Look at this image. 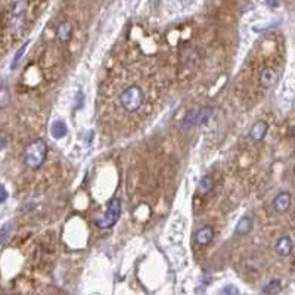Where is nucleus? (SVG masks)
<instances>
[{"mask_svg": "<svg viewBox=\"0 0 295 295\" xmlns=\"http://www.w3.org/2000/svg\"><path fill=\"white\" fill-rule=\"evenodd\" d=\"M120 105L124 111L127 112H136L141 110L145 101V93L141 86L138 84H130L127 86L118 96Z\"/></svg>", "mask_w": 295, "mask_h": 295, "instance_id": "obj_1", "label": "nucleus"}, {"mask_svg": "<svg viewBox=\"0 0 295 295\" xmlns=\"http://www.w3.org/2000/svg\"><path fill=\"white\" fill-rule=\"evenodd\" d=\"M46 156H47V145L41 139L31 142L28 147L25 148L24 159H25V164L33 170L40 168L43 165V162L46 161Z\"/></svg>", "mask_w": 295, "mask_h": 295, "instance_id": "obj_2", "label": "nucleus"}, {"mask_svg": "<svg viewBox=\"0 0 295 295\" xmlns=\"http://www.w3.org/2000/svg\"><path fill=\"white\" fill-rule=\"evenodd\" d=\"M120 216H121V201L117 198H112L108 204V210H107L104 219L99 220L96 224L101 229H110L120 220Z\"/></svg>", "mask_w": 295, "mask_h": 295, "instance_id": "obj_3", "label": "nucleus"}, {"mask_svg": "<svg viewBox=\"0 0 295 295\" xmlns=\"http://www.w3.org/2000/svg\"><path fill=\"white\" fill-rule=\"evenodd\" d=\"M213 108H201V110H195V111H189L186 114V117L183 118V127H193V126H201L205 124L211 115H213Z\"/></svg>", "mask_w": 295, "mask_h": 295, "instance_id": "obj_4", "label": "nucleus"}, {"mask_svg": "<svg viewBox=\"0 0 295 295\" xmlns=\"http://www.w3.org/2000/svg\"><path fill=\"white\" fill-rule=\"evenodd\" d=\"M27 9H28V1L27 0H13L12 7H10V16H12L13 28H19L22 25Z\"/></svg>", "mask_w": 295, "mask_h": 295, "instance_id": "obj_5", "label": "nucleus"}, {"mask_svg": "<svg viewBox=\"0 0 295 295\" xmlns=\"http://www.w3.org/2000/svg\"><path fill=\"white\" fill-rule=\"evenodd\" d=\"M291 201H293L291 193H288V192H281V193H278V195L275 196V199H273V208H275V211L279 213V214L288 211L290 207H291Z\"/></svg>", "mask_w": 295, "mask_h": 295, "instance_id": "obj_6", "label": "nucleus"}, {"mask_svg": "<svg viewBox=\"0 0 295 295\" xmlns=\"http://www.w3.org/2000/svg\"><path fill=\"white\" fill-rule=\"evenodd\" d=\"M278 78H279V75H278L276 70H273L270 67L263 68L261 73H260V83L264 87H273L278 83Z\"/></svg>", "mask_w": 295, "mask_h": 295, "instance_id": "obj_7", "label": "nucleus"}, {"mask_svg": "<svg viewBox=\"0 0 295 295\" xmlns=\"http://www.w3.org/2000/svg\"><path fill=\"white\" fill-rule=\"evenodd\" d=\"M267 130H269V126H267L266 121H263V120L257 121V123L251 127V133H250L251 141H253V142H261V141L266 138Z\"/></svg>", "mask_w": 295, "mask_h": 295, "instance_id": "obj_8", "label": "nucleus"}, {"mask_svg": "<svg viewBox=\"0 0 295 295\" xmlns=\"http://www.w3.org/2000/svg\"><path fill=\"white\" fill-rule=\"evenodd\" d=\"M294 250V244H293V239L290 236H282L278 242H276V253L278 256L281 257H288L291 256Z\"/></svg>", "mask_w": 295, "mask_h": 295, "instance_id": "obj_9", "label": "nucleus"}, {"mask_svg": "<svg viewBox=\"0 0 295 295\" xmlns=\"http://www.w3.org/2000/svg\"><path fill=\"white\" fill-rule=\"evenodd\" d=\"M195 239L199 245H208L213 242L214 239V229L211 226H204L202 229H199L195 235Z\"/></svg>", "mask_w": 295, "mask_h": 295, "instance_id": "obj_10", "label": "nucleus"}, {"mask_svg": "<svg viewBox=\"0 0 295 295\" xmlns=\"http://www.w3.org/2000/svg\"><path fill=\"white\" fill-rule=\"evenodd\" d=\"M254 227V221H253V217L250 216H244L239 219L238 224H236V233L241 235V236H245L248 235Z\"/></svg>", "mask_w": 295, "mask_h": 295, "instance_id": "obj_11", "label": "nucleus"}, {"mask_svg": "<svg viewBox=\"0 0 295 295\" xmlns=\"http://www.w3.org/2000/svg\"><path fill=\"white\" fill-rule=\"evenodd\" d=\"M50 133H52V136H53L55 139H62V138L67 136L68 127H67V124H65L62 120H56V121H53L52 126H50Z\"/></svg>", "mask_w": 295, "mask_h": 295, "instance_id": "obj_12", "label": "nucleus"}, {"mask_svg": "<svg viewBox=\"0 0 295 295\" xmlns=\"http://www.w3.org/2000/svg\"><path fill=\"white\" fill-rule=\"evenodd\" d=\"M56 36L61 41H70L71 36H73V25L70 22H62L59 24L58 30H56Z\"/></svg>", "mask_w": 295, "mask_h": 295, "instance_id": "obj_13", "label": "nucleus"}, {"mask_svg": "<svg viewBox=\"0 0 295 295\" xmlns=\"http://www.w3.org/2000/svg\"><path fill=\"white\" fill-rule=\"evenodd\" d=\"M214 189V179L211 176H204L198 183V193L208 195Z\"/></svg>", "mask_w": 295, "mask_h": 295, "instance_id": "obj_14", "label": "nucleus"}, {"mask_svg": "<svg viewBox=\"0 0 295 295\" xmlns=\"http://www.w3.org/2000/svg\"><path fill=\"white\" fill-rule=\"evenodd\" d=\"M12 230H13V224L10 221H6L1 227H0V245L4 247L12 235Z\"/></svg>", "mask_w": 295, "mask_h": 295, "instance_id": "obj_15", "label": "nucleus"}, {"mask_svg": "<svg viewBox=\"0 0 295 295\" xmlns=\"http://www.w3.org/2000/svg\"><path fill=\"white\" fill-rule=\"evenodd\" d=\"M28 44H30V41H25L18 50H16V53H15V56H13V59H12V64H10V70H15L18 65H19V62H21V58L24 56V53H25V50H27V47H28Z\"/></svg>", "mask_w": 295, "mask_h": 295, "instance_id": "obj_16", "label": "nucleus"}, {"mask_svg": "<svg viewBox=\"0 0 295 295\" xmlns=\"http://www.w3.org/2000/svg\"><path fill=\"white\" fill-rule=\"evenodd\" d=\"M281 281L279 279H273L270 281L269 284H266V287H263V293L264 294H275V293H279L281 291Z\"/></svg>", "mask_w": 295, "mask_h": 295, "instance_id": "obj_17", "label": "nucleus"}, {"mask_svg": "<svg viewBox=\"0 0 295 295\" xmlns=\"http://www.w3.org/2000/svg\"><path fill=\"white\" fill-rule=\"evenodd\" d=\"M10 102V95L6 86H0V108H6Z\"/></svg>", "mask_w": 295, "mask_h": 295, "instance_id": "obj_18", "label": "nucleus"}, {"mask_svg": "<svg viewBox=\"0 0 295 295\" xmlns=\"http://www.w3.org/2000/svg\"><path fill=\"white\" fill-rule=\"evenodd\" d=\"M220 294H233V295H236V294H239V290L236 288V287H233V285H227V287H224L221 291H220Z\"/></svg>", "mask_w": 295, "mask_h": 295, "instance_id": "obj_19", "label": "nucleus"}, {"mask_svg": "<svg viewBox=\"0 0 295 295\" xmlns=\"http://www.w3.org/2000/svg\"><path fill=\"white\" fill-rule=\"evenodd\" d=\"M7 199V192H6V189L0 184V202H4Z\"/></svg>", "mask_w": 295, "mask_h": 295, "instance_id": "obj_20", "label": "nucleus"}, {"mask_svg": "<svg viewBox=\"0 0 295 295\" xmlns=\"http://www.w3.org/2000/svg\"><path fill=\"white\" fill-rule=\"evenodd\" d=\"M266 3H267V6L269 7H278L279 4H281V0H266Z\"/></svg>", "mask_w": 295, "mask_h": 295, "instance_id": "obj_21", "label": "nucleus"}, {"mask_svg": "<svg viewBox=\"0 0 295 295\" xmlns=\"http://www.w3.org/2000/svg\"><path fill=\"white\" fill-rule=\"evenodd\" d=\"M293 136H294V138H295V126H294V127H293Z\"/></svg>", "mask_w": 295, "mask_h": 295, "instance_id": "obj_22", "label": "nucleus"}, {"mask_svg": "<svg viewBox=\"0 0 295 295\" xmlns=\"http://www.w3.org/2000/svg\"><path fill=\"white\" fill-rule=\"evenodd\" d=\"M294 173H295V167H294Z\"/></svg>", "mask_w": 295, "mask_h": 295, "instance_id": "obj_23", "label": "nucleus"}]
</instances>
